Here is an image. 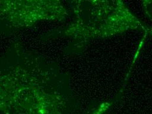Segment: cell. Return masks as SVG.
Returning a JSON list of instances; mask_svg holds the SVG:
<instances>
[{
	"label": "cell",
	"mask_w": 152,
	"mask_h": 114,
	"mask_svg": "<svg viewBox=\"0 0 152 114\" xmlns=\"http://www.w3.org/2000/svg\"><path fill=\"white\" fill-rule=\"evenodd\" d=\"M36 72L14 68L0 77L2 114H64L65 102Z\"/></svg>",
	"instance_id": "obj_1"
},
{
	"label": "cell",
	"mask_w": 152,
	"mask_h": 114,
	"mask_svg": "<svg viewBox=\"0 0 152 114\" xmlns=\"http://www.w3.org/2000/svg\"><path fill=\"white\" fill-rule=\"evenodd\" d=\"M107 106L106 105H104H104L99 107L98 108H96V110H94L93 112H91L89 114H103L104 112H105L106 109L107 108Z\"/></svg>",
	"instance_id": "obj_3"
},
{
	"label": "cell",
	"mask_w": 152,
	"mask_h": 114,
	"mask_svg": "<svg viewBox=\"0 0 152 114\" xmlns=\"http://www.w3.org/2000/svg\"><path fill=\"white\" fill-rule=\"evenodd\" d=\"M62 9L56 1H0V18L14 27H30L39 21L56 19Z\"/></svg>",
	"instance_id": "obj_2"
}]
</instances>
